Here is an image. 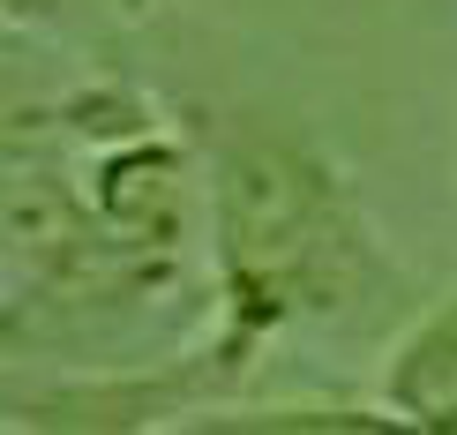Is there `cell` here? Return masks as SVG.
<instances>
[{
  "label": "cell",
  "instance_id": "6da1fadb",
  "mask_svg": "<svg viewBox=\"0 0 457 435\" xmlns=\"http://www.w3.org/2000/svg\"><path fill=\"white\" fill-rule=\"evenodd\" d=\"M383 278L345 173L293 128H233L211 150V293L218 315L180 353L203 413L240 406L262 361L308 323H337Z\"/></svg>",
  "mask_w": 457,
  "mask_h": 435
},
{
  "label": "cell",
  "instance_id": "3957f363",
  "mask_svg": "<svg viewBox=\"0 0 457 435\" xmlns=\"http://www.w3.org/2000/svg\"><path fill=\"white\" fill-rule=\"evenodd\" d=\"M8 8V23L23 30V23H61V15H75V8H90V0H0Z\"/></svg>",
  "mask_w": 457,
  "mask_h": 435
},
{
  "label": "cell",
  "instance_id": "7a4b0ae2",
  "mask_svg": "<svg viewBox=\"0 0 457 435\" xmlns=\"http://www.w3.org/2000/svg\"><path fill=\"white\" fill-rule=\"evenodd\" d=\"M397 428H428V435H457V300L428 308L420 323L390 346L383 368V398Z\"/></svg>",
  "mask_w": 457,
  "mask_h": 435
}]
</instances>
